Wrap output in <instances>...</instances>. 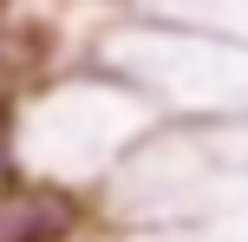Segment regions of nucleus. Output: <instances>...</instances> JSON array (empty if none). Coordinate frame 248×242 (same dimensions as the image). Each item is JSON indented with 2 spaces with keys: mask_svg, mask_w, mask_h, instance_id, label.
Segmentation results:
<instances>
[{
  "mask_svg": "<svg viewBox=\"0 0 248 242\" xmlns=\"http://www.w3.org/2000/svg\"><path fill=\"white\" fill-rule=\"evenodd\" d=\"M46 65H52V33L33 20H7L0 13V105H20L46 79Z\"/></svg>",
  "mask_w": 248,
  "mask_h": 242,
  "instance_id": "obj_2",
  "label": "nucleus"
},
{
  "mask_svg": "<svg viewBox=\"0 0 248 242\" xmlns=\"http://www.w3.org/2000/svg\"><path fill=\"white\" fill-rule=\"evenodd\" d=\"M0 13H7V0H0Z\"/></svg>",
  "mask_w": 248,
  "mask_h": 242,
  "instance_id": "obj_4",
  "label": "nucleus"
},
{
  "mask_svg": "<svg viewBox=\"0 0 248 242\" xmlns=\"http://www.w3.org/2000/svg\"><path fill=\"white\" fill-rule=\"evenodd\" d=\"M85 229V196L59 177L0 183V242H72Z\"/></svg>",
  "mask_w": 248,
  "mask_h": 242,
  "instance_id": "obj_1",
  "label": "nucleus"
},
{
  "mask_svg": "<svg viewBox=\"0 0 248 242\" xmlns=\"http://www.w3.org/2000/svg\"><path fill=\"white\" fill-rule=\"evenodd\" d=\"M26 177V157H20V105H0V183Z\"/></svg>",
  "mask_w": 248,
  "mask_h": 242,
  "instance_id": "obj_3",
  "label": "nucleus"
}]
</instances>
